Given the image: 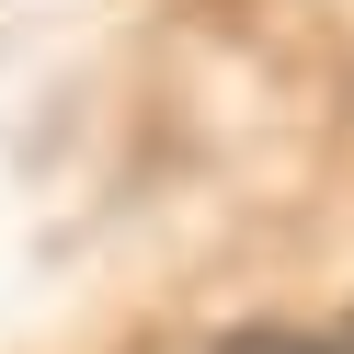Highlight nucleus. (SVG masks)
Returning <instances> with one entry per match:
<instances>
[{
    "mask_svg": "<svg viewBox=\"0 0 354 354\" xmlns=\"http://www.w3.org/2000/svg\"><path fill=\"white\" fill-rule=\"evenodd\" d=\"M217 354H343V343H320V331H286V320H263V331H229Z\"/></svg>",
    "mask_w": 354,
    "mask_h": 354,
    "instance_id": "f257e3e1",
    "label": "nucleus"
},
{
    "mask_svg": "<svg viewBox=\"0 0 354 354\" xmlns=\"http://www.w3.org/2000/svg\"><path fill=\"white\" fill-rule=\"evenodd\" d=\"M343 354H354V331H343Z\"/></svg>",
    "mask_w": 354,
    "mask_h": 354,
    "instance_id": "f03ea898",
    "label": "nucleus"
}]
</instances>
